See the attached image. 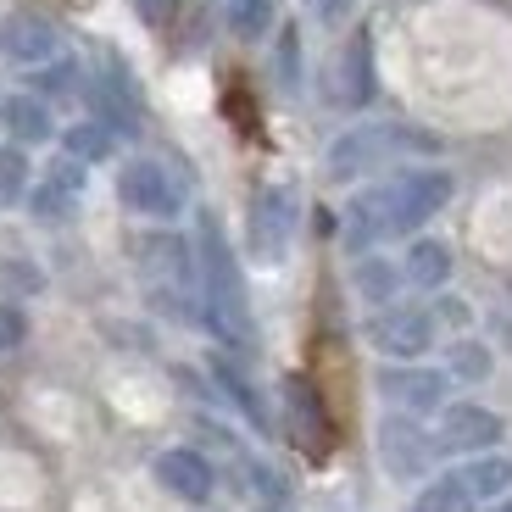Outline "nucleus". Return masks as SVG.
<instances>
[{"instance_id": "20", "label": "nucleus", "mask_w": 512, "mask_h": 512, "mask_svg": "<svg viewBox=\"0 0 512 512\" xmlns=\"http://www.w3.org/2000/svg\"><path fill=\"white\" fill-rule=\"evenodd\" d=\"M401 279H407V273H401L396 262H384V256H362L357 262V295L373 301V307H390L396 290H401Z\"/></svg>"}, {"instance_id": "11", "label": "nucleus", "mask_w": 512, "mask_h": 512, "mask_svg": "<svg viewBox=\"0 0 512 512\" xmlns=\"http://www.w3.org/2000/svg\"><path fill=\"white\" fill-rule=\"evenodd\" d=\"M295 234V195L290 190H256L251 201V256L256 262H284Z\"/></svg>"}, {"instance_id": "22", "label": "nucleus", "mask_w": 512, "mask_h": 512, "mask_svg": "<svg viewBox=\"0 0 512 512\" xmlns=\"http://www.w3.org/2000/svg\"><path fill=\"white\" fill-rule=\"evenodd\" d=\"M62 145H67V156H73V162H106V156H112V145H117V134L101 123V117H84V123H73L62 134Z\"/></svg>"}, {"instance_id": "30", "label": "nucleus", "mask_w": 512, "mask_h": 512, "mask_svg": "<svg viewBox=\"0 0 512 512\" xmlns=\"http://www.w3.org/2000/svg\"><path fill=\"white\" fill-rule=\"evenodd\" d=\"M351 6H357V0H312V12H318L323 23H340V17L351 12Z\"/></svg>"}, {"instance_id": "8", "label": "nucleus", "mask_w": 512, "mask_h": 512, "mask_svg": "<svg viewBox=\"0 0 512 512\" xmlns=\"http://www.w3.org/2000/svg\"><path fill=\"white\" fill-rule=\"evenodd\" d=\"M284 429H290V440L307 451V457H329V446H334L329 407H323V396L312 390V379H301V373L284 379Z\"/></svg>"}, {"instance_id": "28", "label": "nucleus", "mask_w": 512, "mask_h": 512, "mask_svg": "<svg viewBox=\"0 0 512 512\" xmlns=\"http://www.w3.org/2000/svg\"><path fill=\"white\" fill-rule=\"evenodd\" d=\"M134 6H140V17L151 28H167L173 17H179V0H134Z\"/></svg>"}, {"instance_id": "2", "label": "nucleus", "mask_w": 512, "mask_h": 512, "mask_svg": "<svg viewBox=\"0 0 512 512\" xmlns=\"http://www.w3.org/2000/svg\"><path fill=\"white\" fill-rule=\"evenodd\" d=\"M195 268H201V318L212 323L229 346H251V307H245L240 262H234L229 240H223L218 218H201Z\"/></svg>"}, {"instance_id": "19", "label": "nucleus", "mask_w": 512, "mask_h": 512, "mask_svg": "<svg viewBox=\"0 0 512 512\" xmlns=\"http://www.w3.org/2000/svg\"><path fill=\"white\" fill-rule=\"evenodd\" d=\"M212 379H218V390H223V396H229L234 407L245 412V423H251V429H262V435H268V407H262V396H256V384L245 379V373L234 368L229 357H212Z\"/></svg>"}, {"instance_id": "27", "label": "nucleus", "mask_w": 512, "mask_h": 512, "mask_svg": "<svg viewBox=\"0 0 512 512\" xmlns=\"http://www.w3.org/2000/svg\"><path fill=\"white\" fill-rule=\"evenodd\" d=\"M23 334H28V318H23V312H17V307H0V351H12Z\"/></svg>"}, {"instance_id": "31", "label": "nucleus", "mask_w": 512, "mask_h": 512, "mask_svg": "<svg viewBox=\"0 0 512 512\" xmlns=\"http://www.w3.org/2000/svg\"><path fill=\"white\" fill-rule=\"evenodd\" d=\"M446 318V323H468V307H462V301H440L435 307V323Z\"/></svg>"}, {"instance_id": "25", "label": "nucleus", "mask_w": 512, "mask_h": 512, "mask_svg": "<svg viewBox=\"0 0 512 512\" xmlns=\"http://www.w3.org/2000/svg\"><path fill=\"white\" fill-rule=\"evenodd\" d=\"M23 190H28V156L23 145H6L0 151V206L23 201Z\"/></svg>"}, {"instance_id": "13", "label": "nucleus", "mask_w": 512, "mask_h": 512, "mask_svg": "<svg viewBox=\"0 0 512 512\" xmlns=\"http://www.w3.org/2000/svg\"><path fill=\"white\" fill-rule=\"evenodd\" d=\"M156 485H162L167 496H179V501H190V507H201V501H212V490H218V474H212V462H206L201 451L167 446L162 457H156Z\"/></svg>"}, {"instance_id": "7", "label": "nucleus", "mask_w": 512, "mask_h": 512, "mask_svg": "<svg viewBox=\"0 0 512 512\" xmlns=\"http://www.w3.org/2000/svg\"><path fill=\"white\" fill-rule=\"evenodd\" d=\"M451 373L446 368H423V362H396V368L379 373V396L390 401L407 418H429V412L446 407Z\"/></svg>"}, {"instance_id": "18", "label": "nucleus", "mask_w": 512, "mask_h": 512, "mask_svg": "<svg viewBox=\"0 0 512 512\" xmlns=\"http://www.w3.org/2000/svg\"><path fill=\"white\" fill-rule=\"evenodd\" d=\"M6 128H12L17 145H45L56 134L51 106L39 101V95H12V101H6Z\"/></svg>"}, {"instance_id": "17", "label": "nucleus", "mask_w": 512, "mask_h": 512, "mask_svg": "<svg viewBox=\"0 0 512 512\" xmlns=\"http://www.w3.org/2000/svg\"><path fill=\"white\" fill-rule=\"evenodd\" d=\"M401 273H407V284H418V290H446V279H451V251H446L440 240H412Z\"/></svg>"}, {"instance_id": "29", "label": "nucleus", "mask_w": 512, "mask_h": 512, "mask_svg": "<svg viewBox=\"0 0 512 512\" xmlns=\"http://www.w3.org/2000/svg\"><path fill=\"white\" fill-rule=\"evenodd\" d=\"M279 73L295 84V28H284V39H279Z\"/></svg>"}, {"instance_id": "9", "label": "nucleus", "mask_w": 512, "mask_h": 512, "mask_svg": "<svg viewBox=\"0 0 512 512\" xmlns=\"http://www.w3.org/2000/svg\"><path fill=\"white\" fill-rule=\"evenodd\" d=\"M496 440H501V418L490 407H479V401H451V407H440L435 446L446 451V457H479V451H490Z\"/></svg>"}, {"instance_id": "10", "label": "nucleus", "mask_w": 512, "mask_h": 512, "mask_svg": "<svg viewBox=\"0 0 512 512\" xmlns=\"http://www.w3.org/2000/svg\"><path fill=\"white\" fill-rule=\"evenodd\" d=\"M379 457H384V468H390V479H418V474H429V462L440 457V446H435V435L418 429V418L390 412V418L379 423Z\"/></svg>"}, {"instance_id": "5", "label": "nucleus", "mask_w": 512, "mask_h": 512, "mask_svg": "<svg viewBox=\"0 0 512 512\" xmlns=\"http://www.w3.org/2000/svg\"><path fill=\"white\" fill-rule=\"evenodd\" d=\"M117 195H123L128 212H140V218H179L184 212V184L167 173L156 156H134V162H123V173H117Z\"/></svg>"}, {"instance_id": "6", "label": "nucleus", "mask_w": 512, "mask_h": 512, "mask_svg": "<svg viewBox=\"0 0 512 512\" xmlns=\"http://www.w3.org/2000/svg\"><path fill=\"white\" fill-rule=\"evenodd\" d=\"M368 340H373V351H384V357L418 362L423 351L435 346V312H429V307H401V301H390V307L373 312Z\"/></svg>"}, {"instance_id": "21", "label": "nucleus", "mask_w": 512, "mask_h": 512, "mask_svg": "<svg viewBox=\"0 0 512 512\" xmlns=\"http://www.w3.org/2000/svg\"><path fill=\"white\" fill-rule=\"evenodd\" d=\"M479 501L468 496V485H462V474H440L429 479V485L418 490V501H412L407 512H474Z\"/></svg>"}, {"instance_id": "16", "label": "nucleus", "mask_w": 512, "mask_h": 512, "mask_svg": "<svg viewBox=\"0 0 512 512\" xmlns=\"http://www.w3.org/2000/svg\"><path fill=\"white\" fill-rule=\"evenodd\" d=\"M462 485H468V496L474 501H496L512 490V457H501V451H479V457H468L457 468Z\"/></svg>"}, {"instance_id": "1", "label": "nucleus", "mask_w": 512, "mask_h": 512, "mask_svg": "<svg viewBox=\"0 0 512 512\" xmlns=\"http://www.w3.org/2000/svg\"><path fill=\"white\" fill-rule=\"evenodd\" d=\"M446 201H451V173L446 167H407V173H396V179L368 184V190L346 206V245L351 251H373L379 240L418 234Z\"/></svg>"}, {"instance_id": "23", "label": "nucleus", "mask_w": 512, "mask_h": 512, "mask_svg": "<svg viewBox=\"0 0 512 512\" xmlns=\"http://www.w3.org/2000/svg\"><path fill=\"white\" fill-rule=\"evenodd\" d=\"M223 12H229V28L240 39H262L273 28V12H279V0H223Z\"/></svg>"}, {"instance_id": "3", "label": "nucleus", "mask_w": 512, "mask_h": 512, "mask_svg": "<svg viewBox=\"0 0 512 512\" xmlns=\"http://www.w3.org/2000/svg\"><path fill=\"white\" fill-rule=\"evenodd\" d=\"M134 262H140L145 284L167 312H184V318L201 312V268H195V245L184 234H167V229L140 234Z\"/></svg>"}, {"instance_id": "32", "label": "nucleus", "mask_w": 512, "mask_h": 512, "mask_svg": "<svg viewBox=\"0 0 512 512\" xmlns=\"http://www.w3.org/2000/svg\"><path fill=\"white\" fill-rule=\"evenodd\" d=\"M485 512H512V490H507V496H496V501H485Z\"/></svg>"}, {"instance_id": "14", "label": "nucleus", "mask_w": 512, "mask_h": 512, "mask_svg": "<svg viewBox=\"0 0 512 512\" xmlns=\"http://www.w3.org/2000/svg\"><path fill=\"white\" fill-rule=\"evenodd\" d=\"M78 195H84V162L62 156V162L45 167V179H39V190H34V218L39 223L67 218V212L78 206Z\"/></svg>"}, {"instance_id": "15", "label": "nucleus", "mask_w": 512, "mask_h": 512, "mask_svg": "<svg viewBox=\"0 0 512 512\" xmlns=\"http://www.w3.org/2000/svg\"><path fill=\"white\" fill-rule=\"evenodd\" d=\"M0 45L6 56L23 67H39V62H56V28L45 17H12V23L0 28Z\"/></svg>"}, {"instance_id": "24", "label": "nucleus", "mask_w": 512, "mask_h": 512, "mask_svg": "<svg viewBox=\"0 0 512 512\" xmlns=\"http://www.w3.org/2000/svg\"><path fill=\"white\" fill-rule=\"evenodd\" d=\"M490 346H479V340H457L451 346V357H446V373L451 379H462V384H479V379H490Z\"/></svg>"}, {"instance_id": "26", "label": "nucleus", "mask_w": 512, "mask_h": 512, "mask_svg": "<svg viewBox=\"0 0 512 512\" xmlns=\"http://www.w3.org/2000/svg\"><path fill=\"white\" fill-rule=\"evenodd\" d=\"M245 474H251V485L262 490L268 501H284V485H279V474H273L268 462H256V457H245Z\"/></svg>"}, {"instance_id": "4", "label": "nucleus", "mask_w": 512, "mask_h": 512, "mask_svg": "<svg viewBox=\"0 0 512 512\" xmlns=\"http://www.w3.org/2000/svg\"><path fill=\"white\" fill-rule=\"evenodd\" d=\"M407 151H435L429 134L418 128H401V123H362V128H346L340 140L329 145V179L351 184V179H368L373 167L396 162Z\"/></svg>"}, {"instance_id": "12", "label": "nucleus", "mask_w": 512, "mask_h": 512, "mask_svg": "<svg viewBox=\"0 0 512 512\" xmlns=\"http://www.w3.org/2000/svg\"><path fill=\"white\" fill-rule=\"evenodd\" d=\"M329 101L346 106V112H357V106L373 101V34H368V28H357V34L340 45V56H334Z\"/></svg>"}]
</instances>
